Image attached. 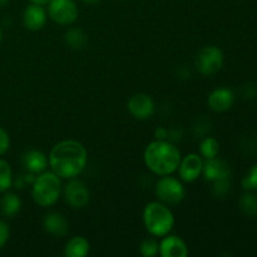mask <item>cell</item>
<instances>
[{
  "label": "cell",
  "instance_id": "1",
  "mask_svg": "<svg viewBox=\"0 0 257 257\" xmlns=\"http://www.w3.org/2000/svg\"><path fill=\"white\" fill-rule=\"evenodd\" d=\"M88 153L84 146L78 141L68 140L57 143L48 157L49 167L60 178H74L83 172L87 166Z\"/></svg>",
  "mask_w": 257,
  "mask_h": 257
},
{
  "label": "cell",
  "instance_id": "2",
  "mask_svg": "<svg viewBox=\"0 0 257 257\" xmlns=\"http://www.w3.org/2000/svg\"><path fill=\"white\" fill-rule=\"evenodd\" d=\"M143 158L148 170L158 176H168L177 171L181 152L173 143L156 140L147 146Z\"/></svg>",
  "mask_w": 257,
  "mask_h": 257
},
{
  "label": "cell",
  "instance_id": "3",
  "mask_svg": "<svg viewBox=\"0 0 257 257\" xmlns=\"http://www.w3.org/2000/svg\"><path fill=\"white\" fill-rule=\"evenodd\" d=\"M146 230L155 237L168 235L175 226V216L163 202H150L143 210Z\"/></svg>",
  "mask_w": 257,
  "mask_h": 257
},
{
  "label": "cell",
  "instance_id": "4",
  "mask_svg": "<svg viewBox=\"0 0 257 257\" xmlns=\"http://www.w3.org/2000/svg\"><path fill=\"white\" fill-rule=\"evenodd\" d=\"M33 200L42 207H50L59 200L62 192V181L53 171L39 173L32 185Z\"/></svg>",
  "mask_w": 257,
  "mask_h": 257
},
{
  "label": "cell",
  "instance_id": "5",
  "mask_svg": "<svg viewBox=\"0 0 257 257\" xmlns=\"http://www.w3.org/2000/svg\"><path fill=\"white\" fill-rule=\"evenodd\" d=\"M225 57L222 50L216 45H208L202 48L195 60L196 68L202 75L210 77L220 72L223 67Z\"/></svg>",
  "mask_w": 257,
  "mask_h": 257
},
{
  "label": "cell",
  "instance_id": "6",
  "mask_svg": "<svg viewBox=\"0 0 257 257\" xmlns=\"http://www.w3.org/2000/svg\"><path fill=\"white\" fill-rule=\"evenodd\" d=\"M155 191L158 200L166 205H177L182 202L186 196V190L182 182L177 178L170 177V175L162 176L158 180Z\"/></svg>",
  "mask_w": 257,
  "mask_h": 257
},
{
  "label": "cell",
  "instance_id": "7",
  "mask_svg": "<svg viewBox=\"0 0 257 257\" xmlns=\"http://www.w3.org/2000/svg\"><path fill=\"white\" fill-rule=\"evenodd\" d=\"M50 19L59 25H72L78 19V7L73 0H50L48 3Z\"/></svg>",
  "mask_w": 257,
  "mask_h": 257
},
{
  "label": "cell",
  "instance_id": "8",
  "mask_svg": "<svg viewBox=\"0 0 257 257\" xmlns=\"http://www.w3.org/2000/svg\"><path fill=\"white\" fill-rule=\"evenodd\" d=\"M64 197L70 207L83 208L89 201V190L80 180L70 178L64 187Z\"/></svg>",
  "mask_w": 257,
  "mask_h": 257
},
{
  "label": "cell",
  "instance_id": "9",
  "mask_svg": "<svg viewBox=\"0 0 257 257\" xmlns=\"http://www.w3.org/2000/svg\"><path fill=\"white\" fill-rule=\"evenodd\" d=\"M127 107L131 114L141 120L151 118L156 110V104L155 102H153L152 97L148 94H145V93L133 94L132 97L128 99Z\"/></svg>",
  "mask_w": 257,
  "mask_h": 257
},
{
  "label": "cell",
  "instance_id": "10",
  "mask_svg": "<svg viewBox=\"0 0 257 257\" xmlns=\"http://www.w3.org/2000/svg\"><path fill=\"white\" fill-rule=\"evenodd\" d=\"M203 160L197 153H190L185 158H181L180 166H178V175L183 182H195L201 175H202Z\"/></svg>",
  "mask_w": 257,
  "mask_h": 257
},
{
  "label": "cell",
  "instance_id": "11",
  "mask_svg": "<svg viewBox=\"0 0 257 257\" xmlns=\"http://www.w3.org/2000/svg\"><path fill=\"white\" fill-rule=\"evenodd\" d=\"M202 175L206 181L215 182L217 180H223V178H230L231 167L226 161L220 160L217 157L208 158L203 162Z\"/></svg>",
  "mask_w": 257,
  "mask_h": 257
},
{
  "label": "cell",
  "instance_id": "12",
  "mask_svg": "<svg viewBox=\"0 0 257 257\" xmlns=\"http://www.w3.org/2000/svg\"><path fill=\"white\" fill-rule=\"evenodd\" d=\"M207 103L208 107L213 112H227L235 103V95H233L232 90L228 89V88H217L208 95Z\"/></svg>",
  "mask_w": 257,
  "mask_h": 257
},
{
  "label": "cell",
  "instance_id": "13",
  "mask_svg": "<svg viewBox=\"0 0 257 257\" xmlns=\"http://www.w3.org/2000/svg\"><path fill=\"white\" fill-rule=\"evenodd\" d=\"M47 12L43 5L33 4V3L28 5L23 13V23H24L25 28L33 30V32L42 29L47 23Z\"/></svg>",
  "mask_w": 257,
  "mask_h": 257
},
{
  "label": "cell",
  "instance_id": "14",
  "mask_svg": "<svg viewBox=\"0 0 257 257\" xmlns=\"http://www.w3.org/2000/svg\"><path fill=\"white\" fill-rule=\"evenodd\" d=\"M160 242V255L162 257H186L188 247L185 241L178 236H163Z\"/></svg>",
  "mask_w": 257,
  "mask_h": 257
},
{
  "label": "cell",
  "instance_id": "15",
  "mask_svg": "<svg viewBox=\"0 0 257 257\" xmlns=\"http://www.w3.org/2000/svg\"><path fill=\"white\" fill-rule=\"evenodd\" d=\"M43 226H44L45 231L50 235L55 236V237H63L68 233L69 230V223H68L67 218L58 212H50L44 216L43 220Z\"/></svg>",
  "mask_w": 257,
  "mask_h": 257
},
{
  "label": "cell",
  "instance_id": "16",
  "mask_svg": "<svg viewBox=\"0 0 257 257\" xmlns=\"http://www.w3.org/2000/svg\"><path fill=\"white\" fill-rule=\"evenodd\" d=\"M23 166L27 168L28 172L34 173V175H39V173L44 172L47 167L49 166L48 158L42 151L38 150H30L23 155L22 158Z\"/></svg>",
  "mask_w": 257,
  "mask_h": 257
},
{
  "label": "cell",
  "instance_id": "17",
  "mask_svg": "<svg viewBox=\"0 0 257 257\" xmlns=\"http://www.w3.org/2000/svg\"><path fill=\"white\" fill-rule=\"evenodd\" d=\"M90 243L82 236L70 238L64 247V255L67 257H85L89 253Z\"/></svg>",
  "mask_w": 257,
  "mask_h": 257
},
{
  "label": "cell",
  "instance_id": "18",
  "mask_svg": "<svg viewBox=\"0 0 257 257\" xmlns=\"http://www.w3.org/2000/svg\"><path fill=\"white\" fill-rule=\"evenodd\" d=\"M22 208V200L18 195L13 192H8L0 200V210L7 217H13L17 215Z\"/></svg>",
  "mask_w": 257,
  "mask_h": 257
},
{
  "label": "cell",
  "instance_id": "19",
  "mask_svg": "<svg viewBox=\"0 0 257 257\" xmlns=\"http://www.w3.org/2000/svg\"><path fill=\"white\" fill-rule=\"evenodd\" d=\"M65 42L68 43L72 49H77L80 50L87 45L88 38L87 34L83 32L82 29H78V28H72L67 32L65 34Z\"/></svg>",
  "mask_w": 257,
  "mask_h": 257
},
{
  "label": "cell",
  "instance_id": "20",
  "mask_svg": "<svg viewBox=\"0 0 257 257\" xmlns=\"http://www.w3.org/2000/svg\"><path fill=\"white\" fill-rule=\"evenodd\" d=\"M200 151H201V156L205 157L206 160L217 157L218 151H220L218 141L213 137H205L200 145Z\"/></svg>",
  "mask_w": 257,
  "mask_h": 257
},
{
  "label": "cell",
  "instance_id": "21",
  "mask_svg": "<svg viewBox=\"0 0 257 257\" xmlns=\"http://www.w3.org/2000/svg\"><path fill=\"white\" fill-rule=\"evenodd\" d=\"M13 186V171L9 163L0 160V192H7Z\"/></svg>",
  "mask_w": 257,
  "mask_h": 257
},
{
  "label": "cell",
  "instance_id": "22",
  "mask_svg": "<svg viewBox=\"0 0 257 257\" xmlns=\"http://www.w3.org/2000/svg\"><path fill=\"white\" fill-rule=\"evenodd\" d=\"M240 207L246 216H250V217L256 216L257 215V196L250 192L242 195V197L240 198Z\"/></svg>",
  "mask_w": 257,
  "mask_h": 257
},
{
  "label": "cell",
  "instance_id": "23",
  "mask_svg": "<svg viewBox=\"0 0 257 257\" xmlns=\"http://www.w3.org/2000/svg\"><path fill=\"white\" fill-rule=\"evenodd\" d=\"M141 255L145 257H155L160 253V242L155 236L147 237L141 242L140 246Z\"/></svg>",
  "mask_w": 257,
  "mask_h": 257
},
{
  "label": "cell",
  "instance_id": "24",
  "mask_svg": "<svg viewBox=\"0 0 257 257\" xmlns=\"http://www.w3.org/2000/svg\"><path fill=\"white\" fill-rule=\"evenodd\" d=\"M230 178H223V180H217L213 182L212 192L215 197L217 198H225L230 192Z\"/></svg>",
  "mask_w": 257,
  "mask_h": 257
},
{
  "label": "cell",
  "instance_id": "25",
  "mask_svg": "<svg viewBox=\"0 0 257 257\" xmlns=\"http://www.w3.org/2000/svg\"><path fill=\"white\" fill-rule=\"evenodd\" d=\"M241 185L245 190H257V165L251 168L246 177H243Z\"/></svg>",
  "mask_w": 257,
  "mask_h": 257
},
{
  "label": "cell",
  "instance_id": "26",
  "mask_svg": "<svg viewBox=\"0 0 257 257\" xmlns=\"http://www.w3.org/2000/svg\"><path fill=\"white\" fill-rule=\"evenodd\" d=\"M10 147V138L7 131L0 127V156L5 155Z\"/></svg>",
  "mask_w": 257,
  "mask_h": 257
},
{
  "label": "cell",
  "instance_id": "27",
  "mask_svg": "<svg viewBox=\"0 0 257 257\" xmlns=\"http://www.w3.org/2000/svg\"><path fill=\"white\" fill-rule=\"evenodd\" d=\"M35 177H34V173H25V175H20L19 177L17 178L15 181V185H17L18 188H24L28 183H32L34 182Z\"/></svg>",
  "mask_w": 257,
  "mask_h": 257
},
{
  "label": "cell",
  "instance_id": "28",
  "mask_svg": "<svg viewBox=\"0 0 257 257\" xmlns=\"http://www.w3.org/2000/svg\"><path fill=\"white\" fill-rule=\"evenodd\" d=\"M9 236H10V230H9V226L4 222V221L0 220V248L8 242L9 240Z\"/></svg>",
  "mask_w": 257,
  "mask_h": 257
},
{
  "label": "cell",
  "instance_id": "29",
  "mask_svg": "<svg viewBox=\"0 0 257 257\" xmlns=\"http://www.w3.org/2000/svg\"><path fill=\"white\" fill-rule=\"evenodd\" d=\"M243 95H245L246 98H248V99H252V98H255L257 95L256 85L252 84V83H248V84H246L245 87H243Z\"/></svg>",
  "mask_w": 257,
  "mask_h": 257
},
{
  "label": "cell",
  "instance_id": "30",
  "mask_svg": "<svg viewBox=\"0 0 257 257\" xmlns=\"http://www.w3.org/2000/svg\"><path fill=\"white\" fill-rule=\"evenodd\" d=\"M155 137L157 141H167L168 130L165 127H158L155 131Z\"/></svg>",
  "mask_w": 257,
  "mask_h": 257
},
{
  "label": "cell",
  "instance_id": "31",
  "mask_svg": "<svg viewBox=\"0 0 257 257\" xmlns=\"http://www.w3.org/2000/svg\"><path fill=\"white\" fill-rule=\"evenodd\" d=\"M33 4H38V5H47L50 0H30Z\"/></svg>",
  "mask_w": 257,
  "mask_h": 257
},
{
  "label": "cell",
  "instance_id": "32",
  "mask_svg": "<svg viewBox=\"0 0 257 257\" xmlns=\"http://www.w3.org/2000/svg\"><path fill=\"white\" fill-rule=\"evenodd\" d=\"M83 3H85V4H95V3L100 2V0H82Z\"/></svg>",
  "mask_w": 257,
  "mask_h": 257
},
{
  "label": "cell",
  "instance_id": "33",
  "mask_svg": "<svg viewBox=\"0 0 257 257\" xmlns=\"http://www.w3.org/2000/svg\"><path fill=\"white\" fill-rule=\"evenodd\" d=\"M9 3V0H0V8L2 7H5V5Z\"/></svg>",
  "mask_w": 257,
  "mask_h": 257
},
{
  "label": "cell",
  "instance_id": "34",
  "mask_svg": "<svg viewBox=\"0 0 257 257\" xmlns=\"http://www.w3.org/2000/svg\"><path fill=\"white\" fill-rule=\"evenodd\" d=\"M2 38H3V32H2V28H0V42H2Z\"/></svg>",
  "mask_w": 257,
  "mask_h": 257
}]
</instances>
